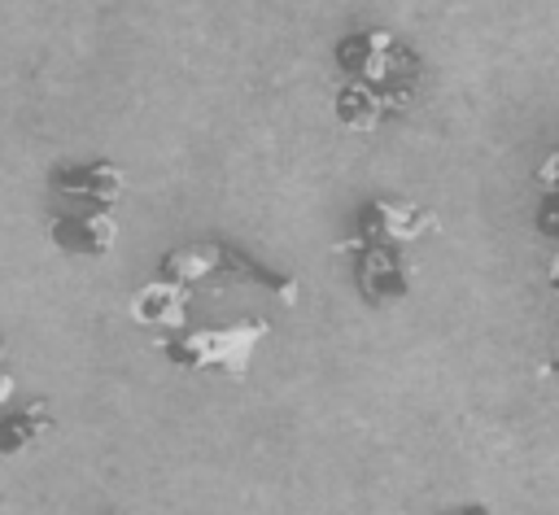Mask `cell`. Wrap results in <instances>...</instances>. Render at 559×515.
Segmentation results:
<instances>
[{"instance_id": "1", "label": "cell", "mask_w": 559, "mask_h": 515, "mask_svg": "<svg viewBox=\"0 0 559 515\" xmlns=\"http://www.w3.org/2000/svg\"><path fill=\"white\" fill-rule=\"evenodd\" d=\"M336 70L345 74L336 92V118L354 131H371L402 113L419 83V57L389 31H354L336 44Z\"/></svg>"}, {"instance_id": "2", "label": "cell", "mask_w": 559, "mask_h": 515, "mask_svg": "<svg viewBox=\"0 0 559 515\" xmlns=\"http://www.w3.org/2000/svg\"><path fill=\"white\" fill-rule=\"evenodd\" d=\"M271 336V323L262 314H240V319H223V323H188L179 332L157 336V354L179 367V371H197V375H223V380H249L253 367V349Z\"/></svg>"}, {"instance_id": "3", "label": "cell", "mask_w": 559, "mask_h": 515, "mask_svg": "<svg viewBox=\"0 0 559 515\" xmlns=\"http://www.w3.org/2000/svg\"><path fill=\"white\" fill-rule=\"evenodd\" d=\"M402 249H411V244L384 240V236H345L336 244V253L354 258V284L367 306H389L411 292V266H406Z\"/></svg>"}, {"instance_id": "4", "label": "cell", "mask_w": 559, "mask_h": 515, "mask_svg": "<svg viewBox=\"0 0 559 515\" xmlns=\"http://www.w3.org/2000/svg\"><path fill=\"white\" fill-rule=\"evenodd\" d=\"M66 209L52 214L48 223V240L66 253V258H109L114 244H118V205L109 201H87V196H74V201H61Z\"/></svg>"}, {"instance_id": "5", "label": "cell", "mask_w": 559, "mask_h": 515, "mask_svg": "<svg viewBox=\"0 0 559 515\" xmlns=\"http://www.w3.org/2000/svg\"><path fill=\"white\" fill-rule=\"evenodd\" d=\"M192 284H183V279H175V275H166V271H157L153 279H144L135 292H131V301H127V314H131V323H140V327H157V332H179V327H188L192 323Z\"/></svg>"}, {"instance_id": "6", "label": "cell", "mask_w": 559, "mask_h": 515, "mask_svg": "<svg viewBox=\"0 0 559 515\" xmlns=\"http://www.w3.org/2000/svg\"><path fill=\"white\" fill-rule=\"evenodd\" d=\"M57 428V415L44 397H31L22 406H0V458H17L26 450H35L48 432Z\"/></svg>"}, {"instance_id": "7", "label": "cell", "mask_w": 559, "mask_h": 515, "mask_svg": "<svg viewBox=\"0 0 559 515\" xmlns=\"http://www.w3.org/2000/svg\"><path fill=\"white\" fill-rule=\"evenodd\" d=\"M13 397H17V371H13L9 345H4V336H0V406H9Z\"/></svg>"}, {"instance_id": "8", "label": "cell", "mask_w": 559, "mask_h": 515, "mask_svg": "<svg viewBox=\"0 0 559 515\" xmlns=\"http://www.w3.org/2000/svg\"><path fill=\"white\" fill-rule=\"evenodd\" d=\"M450 515H489V506H480V502H472V506H459V511H450Z\"/></svg>"}]
</instances>
